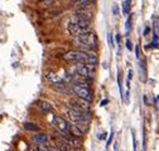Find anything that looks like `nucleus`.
Returning <instances> with one entry per match:
<instances>
[{
  "label": "nucleus",
  "instance_id": "19",
  "mask_svg": "<svg viewBox=\"0 0 159 151\" xmlns=\"http://www.w3.org/2000/svg\"><path fill=\"white\" fill-rule=\"evenodd\" d=\"M122 12H124L125 15H128L130 13V2L129 0H125V2L122 3Z\"/></svg>",
  "mask_w": 159,
  "mask_h": 151
},
{
  "label": "nucleus",
  "instance_id": "8",
  "mask_svg": "<svg viewBox=\"0 0 159 151\" xmlns=\"http://www.w3.org/2000/svg\"><path fill=\"white\" fill-rule=\"evenodd\" d=\"M90 20L91 19H89L87 17H85L83 14H81L80 12H77L75 15L71 17V19L68 22H72V23H75L77 26H80V27H82V28H89L90 27Z\"/></svg>",
  "mask_w": 159,
  "mask_h": 151
},
{
  "label": "nucleus",
  "instance_id": "16",
  "mask_svg": "<svg viewBox=\"0 0 159 151\" xmlns=\"http://www.w3.org/2000/svg\"><path fill=\"white\" fill-rule=\"evenodd\" d=\"M53 86V89L56 91H58V93H62V94H66V93H68V88H67V84L64 83V81H61L58 84H54L52 85Z\"/></svg>",
  "mask_w": 159,
  "mask_h": 151
},
{
  "label": "nucleus",
  "instance_id": "7",
  "mask_svg": "<svg viewBox=\"0 0 159 151\" xmlns=\"http://www.w3.org/2000/svg\"><path fill=\"white\" fill-rule=\"evenodd\" d=\"M66 114L70 117L72 122H77V121H82V119H90L91 118V113H83V112H78L70 108L66 109Z\"/></svg>",
  "mask_w": 159,
  "mask_h": 151
},
{
  "label": "nucleus",
  "instance_id": "29",
  "mask_svg": "<svg viewBox=\"0 0 159 151\" xmlns=\"http://www.w3.org/2000/svg\"><path fill=\"white\" fill-rule=\"evenodd\" d=\"M107 103H109V100H107V99H104V100H102V102H101V103H100V105H101V107H105V105H106Z\"/></svg>",
  "mask_w": 159,
  "mask_h": 151
},
{
  "label": "nucleus",
  "instance_id": "20",
  "mask_svg": "<svg viewBox=\"0 0 159 151\" xmlns=\"http://www.w3.org/2000/svg\"><path fill=\"white\" fill-rule=\"evenodd\" d=\"M118 86H119L120 97H121L122 100H124V93H122V84H121V76H120V73H119V76H118Z\"/></svg>",
  "mask_w": 159,
  "mask_h": 151
},
{
  "label": "nucleus",
  "instance_id": "2",
  "mask_svg": "<svg viewBox=\"0 0 159 151\" xmlns=\"http://www.w3.org/2000/svg\"><path fill=\"white\" fill-rule=\"evenodd\" d=\"M64 61L70 63H78V62H87V52L85 51H68L63 55Z\"/></svg>",
  "mask_w": 159,
  "mask_h": 151
},
{
  "label": "nucleus",
  "instance_id": "10",
  "mask_svg": "<svg viewBox=\"0 0 159 151\" xmlns=\"http://www.w3.org/2000/svg\"><path fill=\"white\" fill-rule=\"evenodd\" d=\"M54 143H56V147H58L62 151H75L76 150L66 139H63L62 136H60V137H56L54 139Z\"/></svg>",
  "mask_w": 159,
  "mask_h": 151
},
{
  "label": "nucleus",
  "instance_id": "27",
  "mask_svg": "<svg viewBox=\"0 0 159 151\" xmlns=\"http://www.w3.org/2000/svg\"><path fill=\"white\" fill-rule=\"evenodd\" d=\"M133 79V70H128V80Z\"/></svg>",
  "mask_w": 159,
  "mask_h": 151
},
{
  "label": "nucleus",
  "instance_id": "32",
  "mask_svg": "<svg viewBox=\"0 0 159 151\" xmlns=\"http://www.w3.org/2000/svg\"><path fill=\"white\" fill-rule=\"evenodd\" d=\"M114 14H115V15H116V14H118V6H116V5L114 6Z\"/></svg>",
  "mask_w": 159,
  "mask_h": 151
},
{
  "label": "nucleus",
  "instance_id": "23",
  "mask_svg": "<svg viewBox=\"0 0 159 151\" xmlns=\"http://www.w3.org/2000/svg\"><path fill=\"white\" fill-rule=\"evenodd\" d=\"M107 39H109V45L111 47H115V43H114V38H112V34L109 33V36H107Z\"/></svg>",
  "mask_w": 159,
  "mask_h": 151
},
{
  "label": "nucleus",
  "instance_id": "24",
  "mask_svg": "<svg viewBox=\"0 0 159 151\" xmlns=\"http://www.w3.org/2000/svg\"><path fill=\"white\" fill-rule=\"evenodd\" d=\"M131 135H133V149H134V151H136V140H135V133H134V131H131Z\"/></svg>",
  "mask_w": 159,
  "mask_h": 151
},
{
  "label": "nucleus",
  "instance_id": "18",
  "mask_svg": "<svg viewBox=\"0 0 159 151\" xmlns=\"http://www.w3.org/2000/svg\"><path fill=\"white\" fill-rule=\"evenodd\" d=\"M24 128L27 129V131H32V132H37L38 129H39V127L35 123H33V122H25V123H24Z\"/></svg>",
  "mask_w": 159,
  "mask_h": 151
},
{
  "label": "nucleus",
  "instance_id": "12",
  "mask_svg": "<svg viewBox=\"0 0 159 151\" xmlns=\"http://www.w3.org/2000/svg\"><path fill=\"white\" fill-rule=\"evenodd\" d=\"M44 77H46V80H47L49 84H52V85L63 81L62 77H61L60 75H57L56 73H53V71H46V73H44Z\"/></svg>",
  "mask_w": 159,
  "mask_h": 151
},
{
  "label": "nucleus",
  "instance_id": "22",
  "mask_svg": "<svg viewBox=\"0 0 159 151\" xmlns=\"http://www.w3.org/2000/svg\"><path fill=\"white\" fill-rule=\"evenodd\" d=\"M125 46H126V48L129 50V51H131V50H133V43H131V41H130L129 38H126V41H125Z\"/></svg>",
  "mask_w": 159,
  "mask_h": 151
},
{
  "label": "nucleus",
  "instance_id": "9",
  "mask_svg": "<svg viewBox=\"0 0 159 151\" xmlns=\"http://www.w3.org/2000/svg\"><path fill=\"white\" fill-rule=\"evenodd\" d=\"M67 31H68V33H70L71 36H73V37H78V36L90 32L89 28H82V27H80V26H77V24H75V23H72V22H68Z\"/></svg>",
  "mask_w": 159,
  "mask_h": 151
},
{
  "label": "nucleus",
  "instance_id": "31",
  "mask_svg": "<svg viewBox=\"0 0 159 151\" xmlns=\"http://www.w3.org/2000/svg\"><path fill=\"white\" fill-rule=\"evenodd\" d=\"M99 139H100V140H105V139H106V133H101V135H99Z\"/></svg>",
  "mask_w": 159,
  "mask_h": 151
},
{
  "label": "nucleus",
  "instance_id": "26",
  "mask_svg": "<svg viewBox=\"0 0 159 151\" xmlns=\"http://www.w3.org/2000/svg\"><path fill=\"white\" fill-rule=\"evenodd\" d=\"M135 56H136V59H140V52H139V46H136V47H135Z\"/></svg>",
  "mask_w": 159,
  "mask_h": 151
},
{
  "label": "nucleus",
  "instance_id": "1",
  "mask_svg": "<svg viewBox=\"0 0 159 151\" xmlns=\"http://www.w3.org/2000/svg\"><path fill=\"white\" fill-rule=\"evenodd\" d=\"M76 46L80 48V51H91L96 48V36L92 31L81 34L76 37Z\"/></svg>",
  "mask_w": 159,
  "mask_h": 151
},
{
  "label": "nucleus",
  "instance_id": "21",
  "mask_svg": "<svg viewBox=\"0 0 159 151\" xmlns=\"http://www.w3.org/2000/svg\"><path fill=\"white\" fill-rule=\"evenodd\" d=\"M130 27H131V17H129L128 20H126V24H125V31H126V34L130 29Z\"/></svg>",
  "mask_w": 159,
  "mask_h": 151
},
{
  "label": "nucleus",
  "instance_id": "11",
  "mask_svg": "<svg viewBox=\"0 0 159 151\" xmlns=\"http://www.w3.org/2000/svg\"><path fill=\"white\" fill-rule=\"evenodd\" d=\"M72 83L77 84V85H81V86H86V88H89V86L91 85L90 77L81 75V74H77V73H75L73 75H72Z\"/></svg>",
  "mask_w": 159,
  "mask_h": 151
},
{
  "label": "nucleus",
  "instance_id": "30",
  "mask_svg": "<svg viewBox=\"0 0 159 151\" xmlns=\"http://www.w3.org/2000/svg\"><path fill=\"white\" fill-rule=\"evenodd\" d=\"M149 31H150V28H149V27H145V29H144V33H143V34H144V36H148V34H149Z\"/></svg>",
  "mask_w": 159,
  "mask_h": 151
},
{
  "label": "nucleus",
  "instance_id": "5",
  "mask_svg": "<svg viewBox=\"0 0 159 151\" xmlns=\"http://www.w3.org/2000/svg\"><path fill=\"white\" fill-rule=\"evenodd\" d=\"M81 99V98H80ZM68 107L72 108L75 111H78V112H83V113H91L90 112V104L87 100L85 99H81V100H71L68 102Z\"/></svg>",
  "mask_w": 159,
  "mask_h": 151
},
{
  "label": "nucleus",
  "instance_id": "3",
  "mask_svg": "<svg viewBox=\"0 0 159 151\" xmlns=\"http://www.w3.org/2000/svg\"><path fill=\"white\" fill-rule=\"evenodd\" d=\"M75 71L77 74L85 75L87 77H92V76H95V74H96V65L78 62V63L75 65Z\"/></svg>",
  "mask_w": 159,
  "mask_h": 151
},
{
  "label": "nucleus",
  "instance_id": "6",
  "mask_svg": "<svg viewBox=\"0 0 159 151\" xmlns=\"http://www.w3.org/2000/svg\"><path fill=\"white\" fill-rule=\"evenodd\" d=\"M52 125L57 128L58 132H68L70 131V122H67L63 117L61 116H54Z\"/></svg>",
  "mask_w": 159,
  "mask_h": 151
},
{
  "label": "nucleus",
  "instance_id": "14",
  "mask_svg": "<svg viewBox=\"0 0 159 151\" xmlns=\"http://www.w3.org/2000/svg\"><path fill=\"white\" fill-rule=\"evenodd\" d=\"M73 125H75L82 133H85V132H87V129H89V119H82V121L73 122Z\"/></svg>",
  "mask_w": 159,
  "mask_h": 151
},
{
  "label": "nucleus",
  "instance_id": "4",
  "mask_svg": "<svg viewBox=\"0 0 159 151\" xmlns=\"http://www.w3.org/2000/svg\"><path fill=\"white\" fill-rule=\"evenodd\" d=\"M72 90L73 93L81 99H85L87 102H91L92 100V94H91V90L86 86H81V85H77V84H73L72 85Z\"/></svg>",
  "mask_w": 159,
  "mask_h": 151
},
{
  "label": "nucleus",
  "instance_id": "17",
  "mask_svg": "<svg viewBox=\"0 0 159 151\" xmlns=\"http://www.w3.org/2000/svg\"><path fill=\"white\" fill-rule=\"evenodd\" d=\"M38 107H39L41 112H43V113H49V112H52V104L48 103V102H41V103L38 104Z\"/></svg>",
  "mask_w": 159,
  "mask_h": 151
},
{
  "label": "nucleus",
  "instance_id": "28",
  "mask_svg": "<svg viewBox=\"0 0 159 151\" xmlns=\"http://www.w3.org/2000/svg\"><path fill=\"white\" fill-rule=\"evenodd\" d=\"M115 39H116V43L119 45V51H120V36L116 34V37H115Z\"/></svg>",
  "mask_w": 159,
  "mask_h": 151
},
{
  "label": "nucleus",
  "instance_id": "15",
  "mask_svg": "<svg viewBox=\"0 0 159 151\" xmlns=\"http://www.w3.org/2000/svg\"><path fill=\"white\" fill-rule=\"evenodd\" d=\"M33 140L35 143H38V145H44V143L48 142V136L46 133H35Z\"/></svg>",
  "mask_w": 159,
  "mask_h": 151
},
{
  "label": "nucleus",
  "instance_id": "13",
  "mask_svg": "<svg viewBox=\"0 0 159 151\" xmlns=\"http://www.w3.org/2000/svg\"><path fill=\"white\" fill-rule=\"evenodd\" d=\"M96 0H77L75 3V9L76 10H82V9H89L90 5H92Z\"/></svg>",
  "mask_w": 159,
  "mask_h": 151
},
{
  "label": "nucleus",
  "instance_id": "25",
  "mask_svg": "<svg viewBox=\"0 0 159 151\" xmlns=\"http://www.w3.org/2000/svg\"><path fill=\"white\" fill-rule=\"evenodd\" d=\"M112 137H114V132L111 131V132H110V137L107 139V145H106V147L110 146V143H111V141H112Z\"/></svg>",
  "mask_w": 159,
  "mask_h": 151
}]
</instances>
